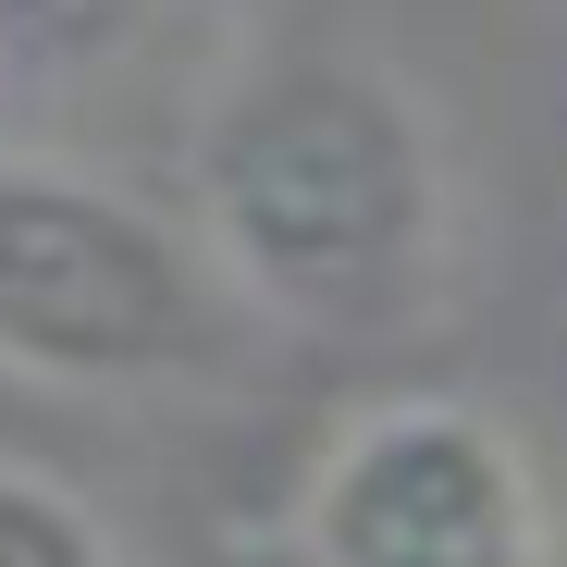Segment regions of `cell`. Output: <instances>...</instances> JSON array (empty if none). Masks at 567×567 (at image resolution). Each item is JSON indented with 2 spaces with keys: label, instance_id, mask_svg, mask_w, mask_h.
Listing matches in <instances>:
<instances>
[{
  "label": "cell",
  "instance_id": "cell-1",
  "mask_svg": "<svg viewBox=\"0 0 567 567\" xmlns=\"http://www.w3.org/2000/svg\"><path fill=\"white\" fill-rule=\"evenodd\" d=\"M444 136L420 86L370 50L284 38L198 112V235L235 309L284 333H395L444 284Z\"/></svg>",
  "mask_w": 567,
  "mask_h": 567
},
{
  "label": "cell",
  "instance_id": "cell-3",
  "mask_svg": "<svg viewBox=\"0 0 567 567\" xmlns=\"http://www.w3.org/2000/svg\"><path fill=\"white\" fill-rule=\"evenodd\" d=\"M309 567H543V482L530 444L468 395H395L333 432L297 494Z\"/></svg>",
  "mask_w": 567,
  "mask_h": 567
},
{
  "label": "cell",
  "instance_id": "cell-2",
  "mask_svg": "<svg viewBox=\"0 0 567 567\" xmlns=\"http://www.w3.org/2000/svg\"><path fill=\"white\" fill-rule=\"evenodd\" d=\"M0 370L50 395H198L235 370V284L173 210L0 161Z\"/></svg>",
  "mask_w": 567,
  "mask_h": 567
},
{
  "label": "cell",
  "instance_id": "cell-4",
  "mask_svg": "<svg viewBox=\"0 0 567 567\" xmlns=\"http://www.w3.org/2000/svg\"><path fill=\"white\" fill-rule=\"evenodd\" d=\"M0 567H124V543H112V518L86 494H62L50 468L0 456Z\"/></svg>",
  "mask_w": 567,
  "mask_h": 567
}]
</instances>
